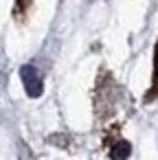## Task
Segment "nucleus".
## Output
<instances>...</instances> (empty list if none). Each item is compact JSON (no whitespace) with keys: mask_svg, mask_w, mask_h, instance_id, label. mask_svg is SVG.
<instances>
[{"mask_svg":"<svg viewBox=\"0 0 158 160\" xmlns=\"http://www.w3.org/2000/svg\"><path fill=\"white\" fill-rule=\"evenodd\" d=\"M31 5H33V0H16V7H13L16 20H24L27 13H29V9H31Z\"/></svg>","mask_w":158,"mask_h":160,"instance_id":"20e7f679","label":"nucleus"},{"mask_svg":"<svg viewBox=\"0 0 158 160\" xmlns=\"http://www.w3.org/2000/svg\"><path fill=\"white\" fill-rule=\"evenodd\" d=\"M130 151H132L130 142L127 140H119V142H114L110 147V160H127Z\"/></svg>","mask_w":158,"mask_h":160,"instance_id":"f03ea898","label":"nucleus"},{"mask_svg":"<svg viewBox=\"0 0 158 160\" xmlns=\"http://www.w3.org/2000/svg\"><path fill=\"white\" fill-rule=\"evenodd\" d=\"M20 79H22V83H24V90H27V94L29 97H40L42 94V77L38 75V70L33 68V66H22L20 68Z\"/></svg>","mask_w":158,"mask_h":160,"instance_id":"f257e3e1","label":"nucleus"},{"mask_svg":"<svg viewBox=\"0 0 158 160\" xmlns=\"http://www.w3.org/2000/svg\"><path fill=\"white\" fill-rule=\"evenodd\" d=\"M158 97V42H156V55H154V77H151V90L147 92L145 101H154Z\"/></svg>","mask_w":158,"mask_h":160,"instance_id":"7ed1b4c3","label":"nucleus"}]
</instances>
